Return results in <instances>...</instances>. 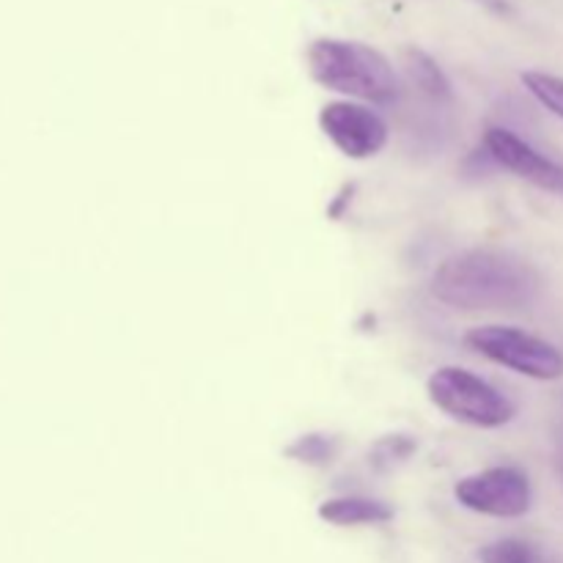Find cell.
I'll list each match as a JSON object with an SVG mask.
<instances>
[{"label": "cell", "instance_id": "1", "mask_svg": "<svg viewBox=\"0 0 563 563\" xmlns=\"http://www.w3.org/2000/svg\"><path fill=\"white\" fill-rule=\"evenodd\" d=\"M542 278L509 251L473 247L445 258L432 278V295L460 311H511L531 306Z\"/></svg>", "mask_w": 563, "mask_h": 563}, {"label": "cell", "instance_id": "7", "mask_svg": "<svg viewBox=\"0 0 563 563\" xmlns=\"http://www.w3.org/2000/svg\"><path fill=\"white\" fill-rule=\"evenodd\" d=\"M484 148L498 168L511 170L515 176L542 187V190L563 196V165L533 148L517 132L506 130V126H489L484 132Z\"/></svg>", "mask_w": 563, "mask_h": 563}, {"label": "cell", "instance_id": "3", "mask_svg": "<svg viewBox=\"0 0 563 563\" xmlns=\"http://www.w3.org/2000/svg\"><path fill=\"white\" fill-rule=\"evenodd\" d=\"M429 399L445 416L478 429H500L515 418L517 407L495 385L460 366H443L429 377Z\"/></svg>", "mask_w": 563, "mask_h": 563}, {"label": "cell", "instance_id": "8", "mask_svg": "<svg viewBox=\"0 0 563 563\" xmlns=\"http://www.w3.org/2000/svg\"><path fill=\"white\" fill-rule=\"evenodd\" d=\"M319 517L330 526L352 528V526H383L394 520V509L383 500L361 498V495H346V498H330L319 506Z\"/></svg>", "mask_w": 563, "mask_h": 563}, {"label": "cell", "instance_id": "11", "mask_svg": "<svg viewBox=\"0 0 563 563\" xmlns=\"http://www.w3.org/2000/svg\"><path fill=\"white\" fill-rule=\"evenodd\" d=\"M482 563H542V555L533 544L522 542V539H498L478 550Z\"/></svg>", "mask_w": 563, "mask_h": 563}, {"label": "cell", "instance_id": "6", "mask_svg": "<svg viewBox=\"0 0 563 563\" xmlns=\"http://www.w3.org/2000/svg\"><path fill=\"white\" fill-rule=\"evenodd\" d=\"M319 126L328 141L352 159L377 157L388 143V124L366 104L328 102L319 113Z\"/></svg>", "mask_w": 563, "mask_h": 563}, {"label": "cell", "instance_id": "10", "mask_svg": "<svg viewBox=\"0 0 563 563\" xmlns=\"http://www.w3.org/2000/svg\"><path fill=\"white\" fill-rule=\"evenodd\" d=\"M341 451V440L335 434H324V432H311L297 438L295 443H289L284 449V454L289 460L300 462V465L308 467H328L333 465L335 456Z\"/></svg>", "mask_w": 563, "mask_h": 563}, {"label": "cell", "instance_id": "12", "mask_svg": "<svg viewBox=\"0 0 563 563\" xmlns=\"http://www.w3.org/2000/svg\"><path fill=\"white\" fill-rule=\"evenodd\" d=\"M522 86L559 119H563V77L550 71H522Z\"/></svg>", "mask_w": 563, "mask_h": 563}, {"label": "cell", "instance_id": "9", "mask_svg": "<svg viewBox=\"0 0 563 563\" xmlns=\"http://www.w3.org/2000/svg\"><path fill=\"white\" fill-rule=\"evenodd\" d=\"M407 75H410L412 86H416L429 102H451V82L445 80L443 69H440L427 53H421V49H410V53H407Z\"/></svg>", "mask_w": 563, "mask_h": 563}, {"label": "cell", "instance_id": "13", "mask_svg": "<svg viewBox=\"0 0 563 563\" xmlns=\"http://www.w3.org/2000/svg\"><path fill=\"white\" fill-rule=\"evenodd\" d=\"M418 449L416 440L410 434H388V438L377 440L372 449V465L377 467L379 473L390 471V467L401 465L412 456V451Z\"/></svg>", "mask_w": 563, "mask_h": 563}, {"label": "cell", "instance_id": "4", "mask_svg": "<svg viewBox=\"0 0 563 563\" xmlns=\"http://www.w3.org/2000/svg\"><path fill=\"white\" fill-rule=\"evenodd\" d=\"M465 346L498 366L531 379H561L563 352L539 335L509 324H482L465 333Z\"/></svg>", "mask_w": 563, "mask_h": 563}, {"label": "cell", "instance_id": "5", "mask_svg": "<svg viewBox=\"0 0 563 563\" xmlns=\"http://www.w3.org/2000/svg\"><path fill=\"white\" fill-rule=\"evenodd\" d=\"M456 500L476 515L515 520L531 509V482L528 473L515 465L487 467L456 482Z\"/></svg>", "mask_w": 563, "mask_h": 563}, {"label": "cell", "instance_id": "14", "mask_svg": "<svg viewBox=\"0 0 563 563\" xmlns=\"http://www.w3.org/2000/svg\"><path fill=\"white\" fill-rule=\"evenodd\" d=\"M559 467H561V476H563V432L559 438Z\"/></svg>", "mask_w": 563, "mask_h": 563}, {"label": "cell", "instance_id": "2", "mask_svg": "<svg viewBox=\"0 0 563 563\" xmlns=\"http://www.w3.org/2000/svg\"><path fill=\"white\" fill-rule=\"evenodd\" d=\"M308 71L322 88L363 102L388 104L399 102V77L379 49L346 38H317L308 47Z\"/></svg>", "mask_w": 563, "mask_h": 563}]
</instances>
